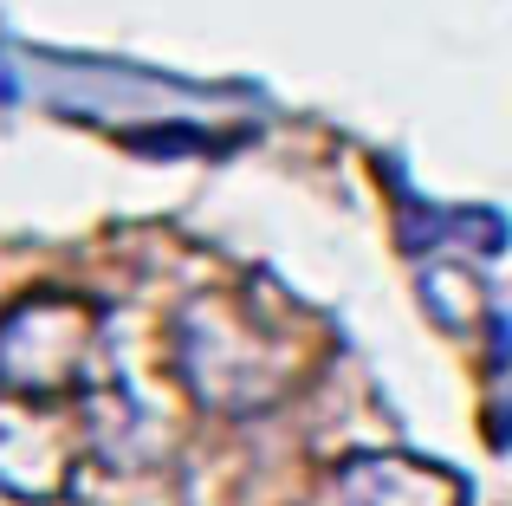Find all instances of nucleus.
Wrapping results in <instances>:
<instances>
[{
	"label": "nucleus",
	"instance_id": "obj_1",
	"mask_svg": "<svg viewBox=\"0 0 512 506\" xmlns=\"http://www.w3.org/2000/svg\"><path fill=\"white\" fill-rule=\"evenodd\" d=\"M182 383L221 416H266L305 390L318 357L305 351L299 318L253 299H188L175 318Z\"/></svg>",
	"mask_w": 512,
	"mask_h": 506
},
{
	"label": "nucleus",
	"instance_id": "obj_3",
	"mask_svg": "<svg viewBox=\"0 0 512 506\" xmlns=\"http://www.w3.org/2000/svg\"><path fill=\"white\" fill-rule=\"evenodd\" d=\"M338 506H467V481L428 455H350Z\"/></svg>",
	"mask_w": 512,
	"mask_h": 506
},
{
	"label": "nucleus",
	"instance_id": "obj_2",
	"mask_svg": "<svg viewBox=\"0 0 512 506\" xmlns=\"http://www.w3.org/2000/svg\"><path fill=\"white\" fill-rule=\"evenodd\" d=\"M98 312L78 299H33L0 325V383L20 396H72L91 383Z\"/></svg>",
	"mask_w": 512,
	"mask_h": 506
}]
</instances>
